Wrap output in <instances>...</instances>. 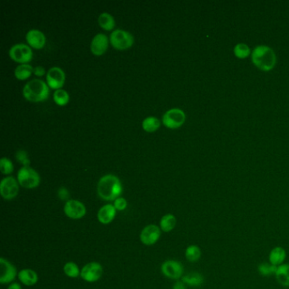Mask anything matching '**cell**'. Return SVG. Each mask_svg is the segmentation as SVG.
Instances as JSON below:
<instances>
[{"mask_svg":"<svg viewBox=\"0 0 289 289\" xmlns=\"http://www.w3.org/2000/svg\"><path fill=\"white\" fill-rule=\"evenodd\" d=\"M97 194L106 201H113L120 197L123 191L122 184L116 176L112 174L102 177L97 182Z\"/></svg>","mask_w":289,"mask_h":289,"instance_id":"obj_1","label":"cell"},{"mask_svg":"<svg viewBox=\"0 0 289 289\" xmlns=\"http://www.w3.org/2000/svg\"><path fill=\"white\" fill-rule=\"evenodd\" d=\"M252 61L259 70L264 71H272L276 65V54L273 48L266 45H259L253 51Z\"/></svg>","mask_w":289,"mask_h":289,"instance_id":"obj_2","label":"cell"},{"mask_svg":"<svg viewBox=\"0 0 289 289\" xmlns=\"http://www.w3.org/2000/svg\"><path fill=\"white\" fill-rule=\"evenodd\" d=\"M22 92L27 100L37 103L47 99L49 96V87L47 82L36 78L27 82Z\"/></svg>","mask_w":289,"mask_h":289,"instance_id":"obj_3","label":"cell"},{"mask_svg":"<svg viewBox=\"0 0 289 289\" xmlns=\"http://www.w3.org/2000/svg\"><path fill=\"white\" fill-rule=\"evenodd\" d=\"M17 181L25 189L37 188L40 184V176L30 166H23L17 173Z\"/></svg>","mask_w":289,"mask_h":289,"instance_id":"obj_4","label":"cell"},{"mask_svg":"<svg viewBox=\"0 0 289 289\" xmlns=\"http://www.w3.org/2000/svg\"><path fill=\"white\" fill-rule=\"evenodd\" d=\"M111 45L119 50L128 49L134 44V37L131 32L122 29H115L110 36Z\"/></svg>","mask_w":289,"mask_h":289,"instance_id":"obj_5","label":"cell"},{"mask_svg":"<svg viewBox=\"0 0 289 289\" xmlns=\"http://www.w3.org/2000/svg\"><path fill=\"white\" fill-rule=\"evenodd\" d=\"M185 120L186 114L184 111L178 108L169 110L162 116L163 125L170 129H177L182 127L184 124Z\"/></svg>","mask_w":289,"mask_h":289,"instance_id":"obj_6","label":"cell"},{"mask_svg":"<svg viewBox=\"0 0 289 289\" xmlns=\"http://www.w3.org/2000/svg\"><path fill=\"white\" fill-rule=\"evenodd\" d=\"M10 57L20 64H28L33 57V53L29 45L25 44H16L10 48L9 51Z\"/></svg>","mask_w":289,"mask_h":289,"instance_id":"obj_7","label":"cell"},{"mask_svg":"<svg viewBox=\"0 0 289 289\" xmlns=\"http://www.w3.org/2000/svg\"><path fill=\"white\" fill-rule=\"evenodd\" d=\"M19 182L14 177H7L0 183V193L6 200H11L16 197L19 193Z\"/></svg>","mask_w":289,"mask_h":289,"instance_id":"obj_8","label":"cell"},{"mask_svg":"<svg viewBox=\"0 0 289 289\" xmlns=\"http://www.w3.org/2000/svg\"><path fill=\"white\" fill-rule=\"evenodd\" d=\"M103 275V267L99 263L90 262L85 265L81 271V278L88 282V283H95L101 278Z\"/></svg>","mask_w":289,"mask_h":289,"instance_id":"obj_9","label":"cell"},{"mask_svg":"<svg viewBox=\"0 0 289 289\" xmlns=\"http://www.w3.org/2000/svg\"><path fill=\"white\" fill-rule=\"evenodd\" d=\"M47 84L52 89H61L64 83L65 74L61 68L58 66L51 67L46 74Z\"/></svg>","mask_w":289,"mask_h":289,"instance_id":"obj_10","label":"cell"},{"mask_svg":"<svg viewBox=\"0 0 289 289\" xmlns=\"http://www.w3.org/2000/svg\"><path fill=\"white\" fill-rule=\"evenodd\" d=\"M161 272L170 279L178 280L183 276V266L179 261L170 259L162 264Z\"/></svg>","mask_w":289,"mask_h":289,"instance_id":"obj_11","label":"cell"},{"mask_svg":"<svg viewBox=\"0 0 289 289\" xmlns=\"http://www.w3.org/2000/svg\"><path fill=\"white\" fill-rule=\"evenodd\" d=\"M64 212L69 218L78 220L82 218L86 215L87 209L81 202L70 199L64 205Z\"/></svg>","mask_w":289,"mask_h":289,"instance_id":"obj_12","label":"cell"},{"mask_svg":"<svg viewBox=\"0 0 289 289\" xmlns=\"http://www.w3.org/2000/svg\"><path fill=\"white\" fill-rule=\"evenodd\" d=\"M161 234V229L156 225H148L143 229L140 240L145 245H153L158 241Z\"/></svg>","mask_w":289,"mask_h":289,"instance_id":"obj_13","label":"cell"},{"mask_svg":"<svg viewBox=\"0 0 289 289\" xmlns=\"http://www.w3.org/2000/svg\"><path fill=\"white\" fill-rule=\"evenodd\" d=\"M109 46V37L104 33H97L95 35L90 45L92 53L96 56H100L107 50Z\"/></svg>","mask_w":289,"mask_h":289,"instance_id":"obj_14","label":"cell"},{"mask_svg":"<svg viewBox=\"0 0 289 289\" xmlns=\"http://www.w3.org/2000/svg\"><path fill=\"white\" fill-rule=\"evenodd\" d=\"M0 265H1L0 283L7 284L13 282L17 274L16 267L10 261H8L3 258L0 259Z\"/></svg>","mask_w":289,"mask_h":289,"instance_id":"obj_15","label":"cell"},{"mask_svg":"<svg viewBox=\"0 0 289 289\" xmlns=\"http://www.w3.org/2000/svg\"><path fill=\"white\" fill-rule=\"evenodd\" d=\"M26 39L29 46L36 49H40L46 44V37L43 32L37 29H32L27 32Z\"/></svg>","mask_w":289,"mask_h":289,"instance_id":"obj_16","label":"cell"},{"mask_svg":"<svg viewBox=\"0 0 289 289\" xmlns=\"http://www.w3.org/2000/svg\"><path fill=\"white\" fill-rule=\"evenodd\" d=\"M116 215V209L114 205H105L97 212V220L102 224H110Z\"/></svg>","mask_w":289,"mask_h":289,"instance_id":"obj_17","label":"cell"},{"mask_svg":"<svg viewBox=\"0 0 289 289\" xmlns=\"http://www.w3.org/2000/svg\"><path fill=\"white\" fill-rule=\"evenodd\" d=\"M286 250L283 247H281V246L274 247L270 251L269 257H268L269 262L276 266H279L284 264L285 260H286Z\"/></svg>","mask_w":289,"mask_h":289,"instance_id":"obj_18","label":"cell"},{"mask_svg":"<svg viewBox=\"0 0 289 289\" xmlns=\"http://www.w3.org/2000/svg\"><path fill=\"white\" fill-rule=\"evenodd\" d=\"M18 278L26 286H33L37 283V273L31 269H23L18 273Z\"/></svg>","mask_w":289,"mask_h":289,"instance_id":"obj_19","label":"cell"},{"mask_svg":"<svg viewBox=\"0 0 289 289\" xmlns=\"http://www.w3.org/2000/svg\"><path fill=\"white\" fill-rule=\"evenodd\" d=\"M275 276L280 285L289 288V264L284 263L283 265L277 266Z\"/></svg>","mask_w":289,"mask_h":289,"instance_id":"obj_20","label":"cell"},{"mask_svg":"<svg viewBox=\"0 0 289 289\" xmlns=\"http://www.w3.org/2000/svg\"><path fill=\"white\" fill-rule=\"evenodd\" d=\"M182 281L188 286L198 288L205 283V277L199 273H190L182 277Z\"/></svg>","mask_w":289,"mask_h":289,"instance_id":"obj_21","label":"cell"},{"mask_svg":"<svg viewBox=\"0 0 289 289\" xmlns=\"http://www.w3.org/2000/svg\"><path fill=\"white\" fill-rule=\"evenodd\" d=\"M98 24L103 29L106 31H111L114 29L115 27V20L113 16L107 12H103L99 15L97 18Z\"/></svg>","mask_w":289,"mask_h":289,"instance_id":"obj_22","label":"cell"},{"mask_svg":"<svg viewBox=\"0 0 289 289\" xmlns=\"http://www.w3.org/2000/svg\"><path fill=\"white\" fill-rule=\"evenodd\" d=\"M34 68L29 64H20L16 66L14 71L16 78L19 80H26L30 78L31 75L33 73Z\"/></svg>","mask_w":289,"mask_h":289,"instance_id":"obj_23","label":"cell"},{"mask_svg":"<svg viewBox=\"0 0 289 289\" xmlns=\"http://www.w3.org/2000/svg\"><path fill=\"white\" fill-rule=\"evenodd\" d=\"M202 256L201 249L199 246L196 244L189 245L185 251L186 259L189 260V262L196 263L198 262Z\"/></svg>","mask_w":289,"mask_h":289,"instance_id":"obj_24","label":"cell"},{"mask_svg":"<svg viewBox=\"0 0 289 289\" xmlns=\"http://www.w3.org/2000/svg\"><path fill=\"white\" fill-rule=\"evenodd\" d=\"M177 225V218L172 214H167L162 217L161 220V229L163 232H170L175 228Z\"/></svg>","mask_w":289,"mask_h":289,"instance_id":"obj_25","label":"cell"},{"mask_svg":"<svg viewBox=\"0 0 289 289\" xmlns=\"http://www.w3.org/2000/svg\"><path fill=\"white\" fill-rule=\"evenodd\" d=\"M143 129L147 132L157 131L161 127V121L155 116H148L142 122Z\"/></svg>","mask_w":289,"mask_h":289,"instance_id":"obj_26","label":"cell"},{"mask_svg":"<svg viewBox=\"0 0 289 289\" xmlns=\"http://www.w3.org/2000/svg\"><path fill=\"white\" fill-rule=\"evenodd\" d=\"M277 266H274L270 262H263L259 264L258 266V272L259 275L262 276H275L276 273Z\"/></svg>","mask_w":289,"mask_h":289,"instance_id":"obj_27","label":"cell"},{"mask_svg":"<svg viewBox=\"0 0 289 289\" xmlns=\"http://www.w3.org/2000/svg\"><path fill=\"white\" fill-rule=\"evenodd\" d=\"M54 100L58 105L64 106L65 104H67L70 100V95L65 90L61 88L54 91Z\"/></svg>","mask_w":289,"mask_h":289,"instance_id":"obj_28","label":"cell"},{"mask_svg":"<svg viewBox=\"0 0 289 289\" xmlns=\"http://www.w3.org/2000/svg\"><path fill=\"white\" fill-rule=\"evenodd\" d=\"M64 273L66 276L71 278H76L81 275L79 267L74 262L66 263L64 266Z\"/></svg>","mask_w":289,"mask_h":289,"instance_id":"obj_29","label":"cell"},{"mask_svg":"<svg viewBox=\"0 0 289 289\" xmlns=\"http://www.w3.org/2000/svg\"><path fill=\"white\" fill-rule=\"evenodd\" d=\"M234 54L239 59H245L250 54V49L245 44H237L234 48Z\"/></svg>","mask_w":289,"mask_h":289,"instance_id":"obj_30","label":"cell"},{"mask_svg":"<svg viewBox=\"0 0 289 289\" xmlns=\"http://www.w3.org/2000/svg\"><path fill=\"white\" fill-rule=\"evenodd\" d=\"M0 171L4 175H9L13 172L14 165L10 159L3 157L0 160Z\"/></svg>","mask_w":289,"mask_h":289,"instance_id":"obj_31","label":"cell"},{"mask_svg":"<svg viewBox=\"0 0 289 289\" xmlns=\"http://www.w3.org/2000/svg\"><path fill=\"white\" fill-rule=\"evenodd\" d=\"M16 157L17 161L21 163L24 166H29V165H30V160L28 158L27 153L23 149L18 150L16 152Z\"/></svg>","mask_w":289,"mask_h":289,"instance_id":"obj_32","label":"cell"},{"mask_svg":"<svg viewBox=\"0 0 289 289\" xmlns=\"http://www.w3.org/2000/svg\"><path fill=\"white\" fill-rule=\"evenodd\" d=\"M114 208L116 209V210H124L128 207V201L126 200V198H122V197H119L116 198L114 202Z\"/></svg>","mask_w":289,"mask_h":289,"instance_id":"obj_33","label":"cell"},{"mask_svg":"<svg viewBox=\"0 0 289 289\" xmlns=\"http://www.w3.org/2000/svg\"><path fill=\"white\" fill-rule=\"evenodd\" d=\"M58 196L62 200H67L68 198H69V192H68L67 189H64V188H61L58 191Z\"/></svg>","mask_w":289,"mask_h":289,"instance_id":"obj_34","label":"cell"},{"mask_svg":"<svg viewBox=\"0 0 289 289\" xmlns=\"http://www.w3.org/2000/svg\"><path fill=\"white\" fill-rule=\"evenodd\" d=\"M33 73L37 77H43L45 74V69L43 66H37L34 68Z\"/></svg>","mask_w":289,"mask_h":289,"instance_id":"obj_35","label":"cell"},{"mask_svg":"<svg viewBox=\"0 0 289 289\" xmlns=\"http://www.w3.org/2000/svg\"><path fill=\"white\" fill-rule=\"evenodd\" d=\"M173 289H187V285L182 281H177L173 285Z\"/></svg>","mask_w":289,"mask_h":289,"instance_id":"obj_36","label":"cell"},{"mask_svg":"<svg viewBox=\"0 0 289 289\" xmlns=\"http://www.w3.org/2000/svg\"><path fill=\"white\" fill-rule=\"evenodd\" d=\"M7 289H21V287L19 283H14L10 284V287Z\"/></svg>","mask_w":289,"mask_h":289,"instance_id":"obj_37","label":"cell"}]
</instances>
